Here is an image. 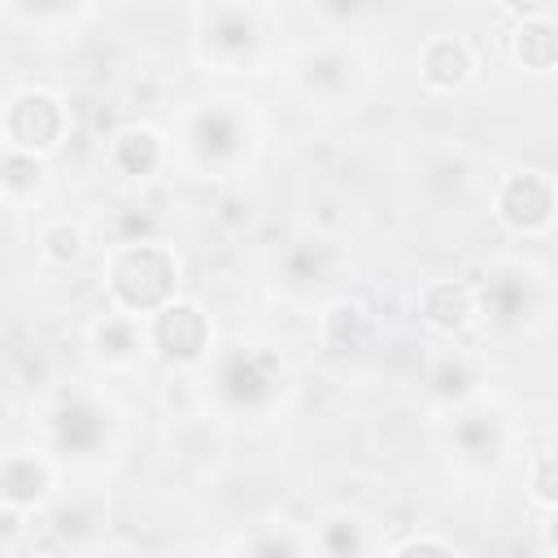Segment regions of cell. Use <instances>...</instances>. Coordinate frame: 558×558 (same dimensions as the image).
I'll list each match as a JSON object with an SVG mask.
<instances>
[{
	"label": "cell",
	"mask_w": 558,
	"mask_h": 558,
	"mask_svg": "<svg viewBox=\"0 0 558 558\" xmlns=\"http://www.w3.org/2000/svg\"><path fill=\"white\" fill-rule=\"evenodd\" d=\"M179 283V262L161 240H135V244H113L105 262V288L113 310L153 318L174 301Z\"/></svg>",
	"instance_id": "obj_1"
},
{
	"label": "cell",
	"mask_w": 558,
	"mask_h": 558,
	"mask_svg": "<svg viewBox=\"0 0 558 558\" xmlns=\"http://www.w3.org/2000/svg\"><path fill=\"white\" fill-rule=\"evenodd\" d=\"M493 205L514 235H541L558 218V183L545 170H514L497 183Z\"/></svg>",
	"instance_id": "obj_6"
},
{
	"label": "cell",
	"mask_w": 558,
	"mask_h": 558,
	"mask_svg": "<svg viewBox=\"0 0 558 558\" xmlns=\"http://www.w3.org/2000/svg\"><path fill=\"white\" fill-rule=\"evenodd\" d=\"M475 288V305H480V318H488L493 327H514L532 314V301H536V283L523 266L506 262V266H493Z\"/></svg>",
	"instance_id": "obj_9"
},
{
	"label": "cell",
	"mask_w": 558,
	"mask_h": 558,
	"mask_svg": "<svg viewBox=\"0 0 558 558\" xmlns=\"http://www.w3.org/2000/svg\"><path fill=\"white\" fill-rule=\"evenodd\" d=\"M510 48L523 70H536V74L554 70L558 65V17L545 9L519 13V26L510 31Z\"/></svg>",
	"instance_id": "obj_16"
},
{
	"label": "cell",
	"mask_w": 558,
	"mask_h": 558,
	"mask_svg": "<svg viewBox=\"0 0 558 558\" xmlns=\"http://www.w3.org/2000/svg\"><path fill=\"white\" fill-rule=\"evenodd\" d=\"M92 349L105 366H131L140 357V349H148V318L109 310L92 323Z\"/></svg>",
	"instance_id": "obj_15"
},
{
	"label": "cell",
	"mask_w": 558,
	"mask_h": 558,
	"mask_svg": "<svg viewBox=\"0 0 558 558\" xmlns=\"http://www.w3.org/2000/svg\"><path fill=\"white\" fill-rule=\"evenodd\" d=\"M0 126H4V148L44 157V153H52L65 140L70 118H65L61 96H52L48 87H17L4 100Z\"/></svg>",
	"instance_id": "obj_5"
},
{
	"label": "cell",
	"mask_w": 558,
	"mask_h": 558,
	"mask_svg": "<svg viewBox=\"0 0 558 558\" xmlns=\"http://www.w3.org/2000/svg\"><path fill=\"white\" fill-rule=\"evenodd\" d=\"M301 83L310 92H323V96H340L349 83H353V57L340 52V48H318L301 61Z\"/></svg>",
	"instance_id": "obj_19"
},
{
	"label": "cell",
	"mask_w": 558,
	"mask_h": 558,
	"mask_svg": "<svg viewBox=\"0 0 558 558\" xmlns=\"http://www.w3.org/2000/svg\"><path fill=\"white\" fill-rule=\"evenodd\" d=\"M0 183H4L9 205L39 201V192L48 187V166H44V157H31V153H13V148H4V170H0Z\"/></svg>",
	"instance_id": "obj_20"
},
{
	"label": "cell",
	"mask_w": 558,
	"mask_h": 558,
	"mask_svg": "<svg viewBox=\"0 0 558 558\" xmlns=\"http://www.w3.org/2000/svg\"><path fill=\"white\" fill-rule=\"evenodd\" d=\"M318 554L323 558H362L366 554V527L357 514H331L318 527Z\"/></svg>",
	"instance_id": "obj_21"
},
{
	"label": "cell",
	"mask_w": 558,
	"mask_h": 558,
	"mask_svg": "<svg viewBox=\"0 0 558 558\" xmlns=\"http://www.w3.org/2000/svg\"><path fill=\"white\" fill-rule=\"evenodd\" d=\"M427 392L440 401H466L475 392V362L462 349H445L432 357L427 371Z\"/></svg>",
	"instance_id": "obj_18"
},
{
	"label": "cell",
	"mask_w": 558,
	"mask_h": 558,
	"mask_svg": "<svg viewBox=\"0 0 558 558\" xmlns=\"http://www.w3.org/2000/svg\"><path fill=\"white\" fill-rule=\"evenodd\" d=\"M527 493H532V501L558 510V453H541V458L532 462V471H527Z\"/></svg>",
	"instance_id": "obj_23"
},
{
	"label": "cell",
	"mask_w": 558,
	"mask_h": 558,
	"mask_svg": "<svg viewBox=\"0 0 558 558\" xmlns=\"http://www.w3.org/2000/svg\"><path fill=\"white\" fill-rule=\"evenodd\" d=\"M166 161V140L157 126L148 122H131L122 131H113L109 140V170L122 174V179H148L157 174Z\"/></svg>",
	"instance_id": "obj_13"
},
{
	"label": "cell",
	"mask_w": 558,
	"mask_h": 558,
	"mask_svg": "<svg viewBox=\"0 0 558 558\" xmlns=\"http://www.w3.org/2000/svg\"><path fill=\"white\" fill-rule=\"evenodd\" d=\"M388 558H462L453 545H445L440 536H414L405 545H397Z\"/></svg>",
	"instance_id": "obj_24"
},
{
	"label": "cell",
	"mask_w": 558,
	"mask_h": 558,
	"mask_svg": "<svg viewBox=\"0 0 558 558\" xmlns=\"http://www.w3.org/2000/svg\"><path fill=\"white\" fill-rule=\"evenodd\" d=\"M366 336H371V314H366L362 301L340 296V301H331V305L323 310V318H318V340H323V349L336 353V357L362 353Z\"/></svg>",
	"instance_id": "obj_17"
},
{
	"label": "cell",
	"mask_w": 558,
	"mask_h": 558,
	"mask_svg": "<svg viewBox=\"0 0 558 558\" xmlns=\"http://www.w3.org/2000/svg\"><path fill=\"white\" fill-rule=\"evenodd\" d=\"M48 493H52V466L44 453H31V449L4 453V466H0L4 510H35V506H44Z\"/></svg>",
	"instance_id": "obj_12"
},
{
	"label": "cell",
	"mask_w": 558,
	"mask_h": 558,
	"mask_svg": "<svg viewBox=\"0 0 558 558\" xmlns=\"http://www.w3.org/2000/svg\"><path fill=\"white\" fill-rule=\"evenodd\" d=\"M545 541H549V549L558 554V510H554V519L545 523Z\"/></svg>",
	"instance_id": "obj_26"
},
{
	"label": "cell",
	"mask_w": 558,
	"mask_h": 558,
	"mask_svg": "<svg viewBox=\"0 0 558 558\" xmlns=\"http://www.w3.org/2000/svg\"><path fill=\"white\" fill-rule=\"evenodd\" d=\"M105 436H109V410L83 392L61 397L48 414V440L65 458H92L105 445Z\"/></svg>",
	"instance_id": "obj_8"
},
{
	"label": "cell",
	"mask_w": 558,
	"mask_h": 558,
	"mask_svg": "<svg viewBox=\"0 0 558 558\" xmlns=\"http://www.w3.org/2000/svg\"><path fill=\"white\" fill-rule=\"evenodd\" d=\"M283 388V362L266 344H231L214 362V392L227 410L257 414L266 410Z\"/></svg>",
	"instance_id": "obj_2"
},
{
	"label": "cell",
	"mask_w": 558,
	"mask_h": 558,
	"mask_svg": "<svg viewBox=\"0 0 558 558\" xmlns=\"http://www.w3.org/2000/svg\"><path fill=\"white\" fill-rule=\"evenodd\" d=\"M418 318L440 331V336H458L466 331L475 318H480V305H475V288L462 283V279H436L423 288L418 296Z\"/></svg>",
	"instance_id": "obj_11"
},
{
	"label": "cell",
	"mask_w": 558,
	"mask_h": 558,
	"mask_svg": "<svg viewBox=\"0 0 558 558\" xmlns=\"http://www.w3.org/2000/svg\"><path fill=\"white\" fill-rule=\"evenodd\" d=\"M248 558H301V549H296L283 532H262V536L248 545Z\"/></svg>",
	"instance_id": "obj_25"
},
{
	"label": "cell",
	"mask_w": 558,
	"mask_h": 558,
	"mask_svg": "<svg viewBox=\"0 0 558 558\" xmlns=\"http://www.w3.org/2000/svg\"><path fill=\"white\" fill-rule=\"evenodd\" d=\"M83 244H87V235H83V227L70 222V218H57V222H44V227H39V257H44L48 266H70V262H78V257H83Z\"/></svg>",
	"instance_id": "obj_22"
},
{
	"label": "cell",
	"mask_w": 558,
	"mask_h": 558,
	"mask_svg": "<svg viewBox=\"0 0 558 558\" xmlns=\"http://www.w3.org/2000/svg\"><path fill=\"white\" fill-rule=\"evenodd\" d=\"M148 349H157L174 366H196L209 357V314L196 301L174 296L166 310L148 318Z\"/></svg>",
	"instance_id": "obj_7"
},
{
	"label": "cell",
	"mask_w": 558,
	"mask_h": 558,
	"mask_svg": "<svg viewBox=\"0 0 558 558\" xmlns=\"http://www.w3.org/2000/svg\"><path fill=\"white\" fill-rule=\"evenodd\" d=\"M196 52L201 61L218 70H240L262 48V22L257 9L244 4H201L196 13Z\"/></svg>",
	"instance_id": "obj_3"
},
{
	"label": "cell",
	"mask_w": 558,
	"mask_h": 558,
	"mask_svg": "<svg viewBox=\"0 0 558 558\" xmlns=\"http://www.w3.org/2000/svg\"><path fill=\"white\" fill-rule=\"evenodd\" d=\"M418 74H423V83L432 92H458V87L471 83L475 57H471V48H466L462 35L440 31V35H427L423 39V48H418Z\"/></svg>",
	"instance_id": "obj_10"
},
{
	"label": "cell",
	"mask_w": 558,
	"mask_h": 558,
	"mask_svg": "<svg viewBox=\"0 0 558 558\" xmlns=\"http://www.w3.org/2000/svg\"><path fill=\"white\" fill-rule=\"evenodd\" d=\"M453 449L475 462V466H488L501 458L506 449V427H501V414L497 410H484V405H462L453 414Z\"/></svg>",
	"instance_id": "obj_14"
},
{
	"label": "cell",
	"mask_w": 558,
	"mask_h": 558,
	"mask_svg": "<svg viewBox=\"0 0 558 558\" xmlns=\"http://www.w3.org/2000/svg\"><path fill=\"white\" fill-rule=\"evenodd\" d=\"M183 140L201 170H231L248 153L253 131L244 109H235V100H205L201 109H192Z\"/></svg>",
	"instance_id": "obj_4"
}]
</instances>
